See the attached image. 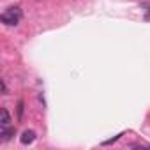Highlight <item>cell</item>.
Wrapping results in <instances>:
<instances>
[{"mask_svg": "<svg viewBox=\"0 0 150 150\" xmlns=\"http://www.w3.org/2000/svg\"><path fill=\"white\" fill-rule=\"evenodd\" d=\"M0 21H2L4 25L7 27H16L20 21H21V11L20 7H9L2 13V16H0Z\"/></svg>", "mask_w": 150, "mask_h": 150, "instance_id": "1", "label": "cell"}, {"mask_svg": "<svg viewBox=\"0 0 150 150\" xmlns=\"http://www.w3.org/2000/svg\"><path fill=\"white\" fill-rule=\"evenodd\" d=\"M34 139H35V131H32V129L23 131V134H21V138H20V141H21L23 145H30V143H34Z\"/></svg>", "mask_w": 150, "mask_h": 150, "instance_id": "2", "label": "cell"}, {"mask_svg": "<svg viewBox=\"0 0 150 150\" xmlns=\"http://www.w3.org/2000/svg\"><path fill=\"white\" fill-rule=\"evenodd\" d=\"M14 134V129L9 127V125H2V129H0V136H2V141H9Z\"/></svg>", "mask_w": 150, "mask_h": 150, "instance_id": "3", "label": "cell"}, {"mask_svg": "<svg viewBox=\"0 0 150 150\" xmlns=\"http://www.w3.org/2000/svg\"><path fill=\"white\" fill-rule=\"evenodd\" d=\"M0 117H2V118H0V124H2V125H9V124H11V115H9V111H7V108H2V110H0Z\"/></svg>", "mask_w": 150, "mask_h": 150, "instance_id": "4", "label": "cell"}, {"mask_svg": "<svg viewBox=\"0 0 150 150\" xmlns=\"http://www.w3.org/2000/svg\"><path fill=\"white\" fill-rule=\"evenodd\" d=\"M124 136V132H120L118 136H115V138H111V139H106V141H103V145H111V143H115V141H118L120 138Z\"/></svg>", "mask_w": 150, "mask_h": 150, "instance_id": "5", "label": "cell"}, {"mask_svg": "<svg viewBox=\"0 0 150 150\" xmlns=\"http://www.w3.org/2000/svg\"><path fill=\"white\" fill-rule=\"evenodd\" d=\"M18 118H20V120L23 118V101L18 103Z\"/></svg>", "mask_w": 150, "mask_h": 150, "instance_id": "6", "label": "cell"}, {"mask_svg": "<svg viewBox=\"0 0 150 150\" xmlns=\"http://www.w3.org/2000/svg\"><path fill=\"white\" fill-rule=\"evenodd\" d=\"M0 87H2V94H7V87H6V81L0 80Z\"/></svg>", "mask_w": 150, "mask_h": 150, "instance_id": "7", "label": "cell"}]
</instances>
